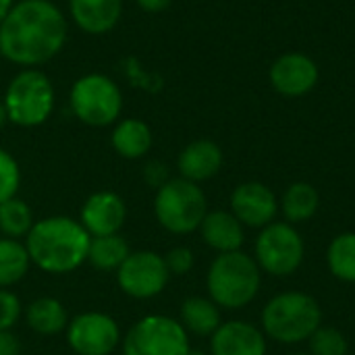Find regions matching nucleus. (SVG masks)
<instances>
[{"label": "nucleus", "mask_w": 355, "mask_h": 355, "mask_svg": "<svg viewBox=\"0 0 355 355\" xmlns=\"http://www.w3.org/2000/svg\"><path fill=\"white\" fill-rule=\"evenodd\" d=\"M67 19L50 0H17L0 25V56L35 69L67 44Z\"/></svg>", "instance_id": "f257e3e1"}, {"label": "nucleus", "mask_w": 355, "mask_h": 355, "mask_svg": "<svg viewBox=\"0 0 355 355\" xmlns=\"http://www.w3.org/2000/svg\"><path fill=\"white\" fill-rule=\"evenodd\" d=\"M89 233L69 216H48L35 220L25 248L33 266L50 275H69L87 262Z\"/></svg>", "instance_id": "f03ea898"}, {"label": "nucleus", "mask_w": 355, "mask_h": 355, "mask_svg": "<svg viewBox=\"0 0 355 355\" xmlns=\"http://www.w3.org/2000/svg\"><path fill=\"white\" fill-rule=\"evenodd\" d=\"M260 266L256 258L243 254L241 250L218 254L208 270L206 285L210 300L218 308L239 310L252 304L260 291Z\"/></svg>", "instance_id": "7ed1b4c3"}, {"label": "nucleus", "mask_w": 355, "mask_h": 355, "mask_svg": "<svg viewBox=\"0 0 355 355\" xmlns=\"http://www.w3.org/2000/svg\"><path fill=\"white\" fill-rule=\"evenodd\" d=\"M320 322V304L312 295L300 291L281 293L272 297L262 310L264 333L285 345L308 341Z\"/></svg>", "instance_id": "20e7f679"}, {"label": "nucleus", "mask_w": 355, "mask_h": 355, "mask_svg": "<svg viewBox=\"0 0 355 355\" xmlns=\"http://www.w3.org/2000/svg\"><path fill=\"white\" fill-rule=\"evenodd\" d=\"M154 214L162 229L173 235H187L200 229L208 214V200L198 183L183 177L168 179L154 198Z\"/></svg>", "instance_id": "39448f33"}, {"label": "nucleus", "mask_w": 355, "mask_h": 355, "mask_svg": "<svg viewBox=\"0 0 355 355\" xmlns=\"http://www.w3.org/2000/svg\"><path fill=\"white\" fill-rule=\"evenodd\" d=\"M54 85L40 69L19 71L2 98L8 123L17 127H37L46 123L54 110Z\"/></svg>", "instance_id": "423d86ee"}, {"label": "nucleus", "mask_w": 355, "mask_h": 355, "mask_svg": "<svg viewBox=\"0 0 355 355\" xmlns=\"http://www.w3.org/2000/svg\"><path fill=\"white\" fill-rule=\"evenodd\" d=\"M71 110L87 127L114 125L123 110V94L116 81L102 73H87L71 87Z\"/></svg>", "instance_id": "0eeeda50"}, {"label": "nucleus", "mask_w": 355, "mask_h": 355, "mask_svg": "<svg viewBox=\"0 0 355 355\" xmlns=\"http://www.w3.org/2000/svg\"><path fill=\"white\" fill-rule=\"evenodd\" d=\"M123 355H189V333L171 316L139 318L123 337Z\"/></svg>", "instance_id": "6e6552de"}, {"label": "nucleus", "mask_w": 355, "mask_h": 355, "mask_svg": "<svg viewBox=\"0 0 355 355\" xmlns=\"http://www.w3.org/2000/svg\"><path fill=\"white\" fill-rule=\"evenodd\" d=\"M306 245L289 223H270L256 239V262L272 277H289L304 262Z\"/></svg>", "instance_id": "1a4fd4ad"}, {"label": "nucleus", "mask_w": 355, "mask_h": 355, "mask_svg": "<svg viewBox=\"0 0 355 355\" xmlns=\"http://www.w3.org/2000/svg\"><path fill=\"white\" fill-rule=\"evenodd\" d=\"M171 272L164 256L152 250H137L116 270V283L121 291L133 300H152L160 295L168 285Z\"/></svg>", "instance_id": "9d476101"}, {"label": "nucleus", "mask_w": 355, "mask_h": 355, "mask_svg": "<svg viewBox=\"0 0 355 355\" xmlns=\"http://www.w3.org/2000/svg\"><path fill=\"white\" fill-rule=\"evenodd\" d=\"M67 341L77 355H110L123 341L116 320L104 312L77 314L67 324Z\"/></svg>", "instance_id": "9b49d317"}, {"label": "nucleus", "mask_w": 355, "mask_h": 355, "mask_svg": "<svg viewBox=\"0 0 355 355\" xmlns=\"http://www.w3.org/2000/svg\"><path fill=\"white\" fill-rule=\"evenodd\" d=\"M231 212L243 227L264 229L275 223L279 202L275 191L258 181H248L235 187L231 193Z\"/></svg>", "instance_id": "f8f14e48"}, {"label": "nucleus", "mask_w": 355, "mask_h": 355, "mask_svg": "<svg viewBox=\"0 0 355 355\" xmlns=\"http://www.w3.org/2000/svg\"><path fill=\"white\" fill-rule=\"evenodd\" d=\"M270 83L272 87L287 98H300L312 92L318 83V64L302 54V52H289L279 56L270 67Z\"/></svg>", "instance_id": "ddd939ff"}, {"label": "nucleus", "mask_w": 355, "mask_h": 355, "mask_svg": "<svg viewBox=\"0 0 355 355\" xmlns=\"http://www.w3.org/2000/svg\"><path fill=\"white\" fill-rule=\"evenodd\" d=\"M127 220V204L125 200L108 189L92 193L79 212V223L89 233V237L114 235L123 229Z\"/></svg>", "instance_id": "4468645a"}, {"label": "nucleus", "mask_w": 355, "mask_h": 355, "mask_svg": "<svg viewBox=\"0 0 355 355\" xmlns=\"http://www.w3.org/2000/svg\"><path fill=\"white\" fill-rule=\"evenodd\" d=\"M212 355H266V339L258 327L241 320L223 322L210 337Z\"/></svg>", "instance_id": "2eb2a0df"}, {"label": "nucleus", "mask_w": 355, "mask_h": 355, "mask_svg": "<svg viewBox=\"0 0 355 355\" xmlns=\"http://www.w3.org/2000/svg\"><path fill=\"white\" fill-rule=\"evenodd\" d=\"M220 166H223V150L212 139H196L187 144L177 158V168L181 177L198 185L202 181L216 177Z\"/></svg>", "instance_id": "dca6fc26"}, {"label": "nucleus", "mask_w": 355, "mask_h": 355, "mask_svg": "<svg viewBox=\"0 0 355 355\" xmlns=\"http://www.w3.org/2000/svg\"><path fill=\"white\" fill-rule=\"evenodd\" d=\"M75 25L89 35L112 31L123 15V0H69Z\"/></svg>", "instance_id": "f3484780"}, {"label": "nucleus", "mask_w": 355, "mask_h": 355, "mask_svg": "<svg viewBox=\"0 0 355 355\" xmlns=\"http://www.w3.org/2000/svg\"><path fill=\"white\" fill-rule=\"evenodd\" d=\"M200 233L204 243L218 254L241 250L245 239L243 225L235 218L233 212H225V210L208 212L200 225Z\"/></svg>", "instance_id": "a211bd4d"}, {"label": "nucleus", "mask_w": 355, "mask_h": 355, "mask_svg": "<svg viewBox=\"0 0 355 355\" xmlns=\"http://www.w3.org/2000/svg\"><path fill=\"white\" fill-rule=\"evenodd\" d=\"M152 129L141 119H123L114 125L110 133V144L114 152L127 160L144 158L152 148Z\"/></svg>", "instance_id": "6ab92c4d"}, {"label": "nucleus", "mask_w": 355, "mask_h": 355, "mask_svg": "<svg viewBox=\"0 0 355 355\" xmlns=\"http://www.w3.org/2000/svg\"><path fill=\"white\" fill-rule=\"evenodd\" d=\"M183 329L187 333H193L198 337H212L214 331L223 324L220 320V308L210 297H187L181 304V320Z\"/></svg>", "instance_id": "aec40b11"}, {"label": "nucleus", "mask_w": 355, "mask_h": 355, "mask_svg": "<svg viewBox=\"0 0 355 355\" xmlns=\"http://www.w3.org/2000/svg\"><path fill=\"white\" fill-rule=\"evenodd\" d=\"M25 322L37 335H58L67 329L69 316L56 297H37L25 308Z\"/></svg>", "instance_id": "412c9836"}, {"label": "nucleus", "mask_w": 355, "mask_h": 355, "mask_svg": "<svg viewBox=\"0 0 355 355\" xmlns=\"http://www.w3.org/2000/svg\"><path fill=\"white\" fill-rule=\"evenodd\" d=\"M131 254L129 243L123 235H104V237H92L89 250H87V262L104 272L119 270L121 264Z\"/></svg>", "instance_id": "4be33fe9"}, {"label": "nucleus", "mask_w": 355, "mask_h": 355, "mask_svg": "<svg viewBox=\"0 0 355 355\" xmlns=\"http://www.w3.org/2000/svg\"><path fill=\"white\" fill-rule=\"evenodd\" d=\"M318 206H320V196L316 187L304 181L289 185L281 202V210L289 223H304L312 218Z\"/></svg>", "instance_id": "5701e85b"}, {"label": "nucleus", "mask_w": 355, "mask_h": 355, "mask_svg": "<svg viewBox=\"0 0 355 355\" xmlns=\"http://www.w3.org/2000/svg\"><path fill=\"white\" fill-rule=\"evenodd\" d=\"M31 260L25 243L19 239L0 237V289L17 285L29 270Z\"/></svg>", "instance_id": "b1692460"}, {"label": "nucleus", "mask_w": 355, "mask_h": 355, "mask_svg": "<svg viewBox=\"0 0 355 355\" xmlns=\"http://www.w3.org/2000/svg\"><path fill=\"white\" fill-rule=\"evenodd\" d=\"M33 212L29 204L21 198H10L0 204V233L8 239L27 237L33 227Z\"/></svg>", "instance_id": "393cba45"}, {"label": "nucleus", "mask_w": 355, "mask_h": 355, "mask_svg": "<svg viewBox=\"0 0 355 355\" xmlns=\"http://www.w3.org/2000/svg\"><path fill=\"white\" fill-rule=\"evenodd\" d=\"M327 262L339 281L355 283V233H341L331 241Z\"/></svg>", "instance_id": "a878e982"}, {"label": "nucleus", "mask_w": 355, "mask_h": 355, "mask_svg": "<svg viewBox=\"0 0 355 355\" xmlns=\"http://www.w3.org/2000/svg\"><path fill=\"white\" fill-rule=\"evenodd\" d=\"M310 341V355H347V339L341 331L333 327H318Z\"/></svg>", "instance_id": "bb28decb"}, {"label": "nucleus", "mask_w": 355, "mask_h": 355, "mask_svg": "<svg viewBox=\"0 0 355 355\" xmlns=\"http://www.w3.org/2000/svg\"><path fill=\"white\" fill-rule=\"evenodd\" d=\"M21 185V168L10 152L0 148V204L15 198Z\"/></svg>", "instance_id": "cd10ccee"}, {"label": "nucleus", "mask_w": 355, "mask_h": 355, "mask_svg": "<svg viewBox=\"0 0 355 355\" xmlns=\"http://www.w3.org/2000/svg\"><path fill=\"white\" fill-rule=\"evenodd\" d=\"M21 318V300L8 289H0V331H12Z\"/></svg>", "instance_id": "c85d7f7f"}, {"label": "nucleus", "mask_w": 355, "mask_h": 355, "mask_svg": "<svg viewBox=\"0 0 355 355\" xmlns=\"http://www.w3.org/2000/svg\"><path fill=\"white\" fill-rule=\"evenodd\" d=\"M164 262H166V268H168L171 275L183 277V275H187L193 268L196 258H193V252L189 248L179 245V248H173V250L166 252Z\"/></svg>", "instance_id": "c756f323"}, {"label": "nucleus", "mask_w": 355, "mask_h": 355, "mask_svg": "<svg viewBox=\"0 0 355 355\" xmlns=\"http://www.w3.org/2000/svg\"><path fill=\"white\" fill-rule=\"evenodd\" d=\"M168 179H171V177H168V168H166L164 162H160V160H150V162L144 166V181H146L150 187L160 189Z\"/></svg>", "instance_id": "7c9ffc66"}, {"label": "nucleus", "mask_w": 355, "mask_h": 355, "mask_svg": "<svg viewBox=\"0 0 355 355\" xmlns=\"http://www.w3.org/2000/svg\"><path fill=\"white\" fill-rule=\"evenodd\" d=\"M0 355H21V343L12 331H0Z\"/></svg>", "instance_id": "2f4dec72"}, {"label": "nucleus", "mask_w": 355, "mask_h": 355, "mask_svg": "<svg viewBox=\"0 0 355 355\" xmlns=\"http://www.w3.org/2000/svg\"><path fill=\"white\" fill-rule=\"evenodd\" d=\"M135 2L146 12H162L171 6L173 0H135Z\"/></svg>", "instance_id": "473e14b6"}, {"label": "nucleus", "mask_w": 355, "mask_h": 355, "mask_svg": "<svg viewBox=\"0 0 355 355\" xmlns=\"http://www.w3.org/2000/svg\"><path fill=\"white\" fill-rule=\"evenodd\" d=\"M12 4H15V0H0V25H2V21L6 19V15L10 12Z\"/></svg>", "instance_id": "72a5a7b5"}, {"label": "nucleus", "mask_w": 355, "mask_h": 355, "mask_svg": "<svg viewBox=\"0 0 355 355\" xmlns=\"http://www.w3.org/2000/svg\"><path fill=\"white\" fill-rule=\"evenodd\" d=\"M6 123H8V114H6V106H4V102L0 100V131L6 127Z\"/></svg>", "instance_id": "f704fd0d"}, {"label": "nucleus", "mask_w": 355, "mask_h": 355, "mask_svg": "<svg viewBox=\"0 0 355 355\" xmlns=\"http://www.w3.org/2000/svg\"><path fill=\"white\" fill-rule=\"evenodd\" d=\"M189 355H206V354H202V352H191Z\"/></svg>", "instance_id": "c9c22d12"}, {"label": "nucleus", "mask_w": 355, "mask_h": 355, "mask_svg": "<svg viewBox=\"0 0 355 355\" xmlns=\"http://www.w3.org/2000/svg\"><path fill=\"white\" fill-rule=\"evenodd\" d=\"M295 355H308V354H295Z\"/></svg>", "instance_id": "e433bc0d"}]
</instances>
